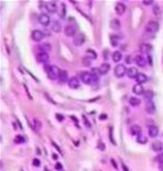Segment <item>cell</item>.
Returning a JSON list of instances; mask_svg holds the SVG:
<instances>
[{"label": "cell", "mask_w": 163, "mask_h": 171, "mask_svg": "<svg viewBox=\"0 0 163 171\" xmlns=\"http://www.w3.org/2000/svg\"><path fill=\"white\" fill-rule=\"evenodd\" d=\"M51 30H53L54 32H60L62 31V25L59 21L57 20H54L53 23H51Z\"/></svg>", "instance_id": "20"}, {"label": "cell", "mask_w": 163, "mask_h": 171, "mask_svg": "<svg viewBox=\"0 0 163 171\" xmlns=\"http://www.w3.org/2000/svg\"><path fill=\"white\" fill-rule=\"evenodd\" d=\"M56 169H57V170H63V166H62L59 162L56 163Z\"/></svg>", "instance_id": "48"}, {"label": "cell", "mask_w": 163, "mask_h": 171, "mask_svg": "<svg viewBox=\"0 0 163 171\" xmlns=\"http://www.w3.org/2000/svg\"><path fill=\"white\" fill-rule=\"evenodd\" d=\"M32 124H34V130L36 132H39L40 130H42V122H40L39 120L35 119L34 122H32Z\"/></svg>", "instance_id": "31"}, {"label": "cell", "mask_w": 163, "mask_h": 171, "mask_svg": "<svg viewBox=\"0 0 163 171\" xmlns=\"http://www.w3.org/2000/svg\"><path fill=\"white\" fill-rule=\"evenodd\" d=\"M64 32L67 37H75L76 36V27L74 25H66L64 28Z\"/></svg>", "instance_id": "6"}, {"label": "cell", "mask_w": 163, "mask_h": 171, "mask_svg": "<svg viewBox=\"0 0 163 171\" xmlns=\"http://www.w3.org/2000/svg\"><path fill=\"white\" fill-rule=\"evenodd\" d=\"M125 10H126V7H125L124 3H122V2H117L116 3V6H115V11L117 15H123L125 12Z\"/></svg>", "instance_id": "17"}, {"label": "cell", "mask_w": 163, "mask_h": 171, "mask_svg": "<svg viewBox=\"0 0 163 171\" xmlns=\"http://www.w3.org/2000/svg\"><path fill=\"white\" fill-rule=\"evenodd\" d=\"M110 139H111V141H112L113 144H116L115 141H114V139H113V128H110Z\"/></svg>", "instance_id": "39"}, {"label": "cell", "mask_w": 163, "mask_h": 171, "mask_svg": "<svg viewBox=\"0 0 163 171\" xmlns=\"http://www.w3.org/2000/svg\"><path fill=\"white\" fill-rule=\"evenodd\" d=\"M85 43V37L82 34H77L74 37V45L75 46H82Z\"/></svg>", "instance_id": "14"}, {"label": "cell", "mask_w": 163, "mask_h": 171, "mask_svg": "<svg viewBox=\"0 0 163 171\" xmlns=\"http://www.w3.org/2000/svg\"><path fill=\"white\" fill-rule=\"evenodd\" d=\"M159 169H160V171H163V165H160V167H159Z\"/></svg>", "instance_id": "53"}, {"label": "cell", "mask_w": 163, "mask_h": 171, "mask_svg": "<svg viewBox=\"0 0 163 171\" xmlns=\"http://www.w3.org/2000/svg\"><path fill=\"white\" fill-rule=\"evenodd\" d=\"M143 95H144V97H145V100H147V102H151V98L153 97V92L152 91H145Z\"/></svg>", "instance_id": "36"}, {"label": "cell", "mask_w": 163, "mask_h": 171, "mask_svg": "<svg viewBox=\"0 0 163 171\" xmlns=\"http://www.w3.org/2000/svg\"><path fill=\"white\" fill-rule=\"evenodd\" d=\"M79 77H80V81L83 82L84 84H86V85L94 84L93 83V77H92L91 72H82Z\"/></svg>", "instance_id": "4"}, {"label": "cell", "mask_w": 163, "mask_h": 171, "mask_svg": "<svg viewBox=\"0 0 163 171\" xmlns=\"http://www.w3.org/2000/svg\"><path fill=\"white\" fill-rule=\"evenodd\" d=\"M37 49L38 51H43V53H49L51 50V46L49 43H43V44H39L38 46H37Z\"/></svg>", "instance_id": "11"}, {"label": "cell", "mask_w": 163, "mask_h": 171, "mask_svg": "<svg viewBox=\"0 0 163 171\" xmlns=\"http://www.w3.org/2000/svg\"><path fill=\"white\" fill-rule=\"evenodd\" d=\"M135 81L138 82V84L143 85L144 83H146V82H147V76L145 75V74H143V73H139V75L136 76Z\"/></svg>", "instance_id": "19"}, {"label": "cell", "mask_w": 163, "mask_h": 171, "mask_svg": "<svg viewBox=\"0 0 163 171\" xmlns=\"http://www.w3.org/2000/svg\"><path fill=\"white\" fill-rule=\"evenodd\" d=\"M153 1L152 0H149V1H143V5H145V6H150V5H153ZM154 6V5H153Z\"/></svg>", "instance_id": "45"}, {"label": "cell", "mask_w": 163, "mask_h": 171, "mask_svg": "<svg viewBox=\"0 0 163 171\" xmlns=\"http://www.w3.org/2000/svg\"><path fill=\"white\" fill-rule=\"evenodd\" d=\"M36 59L38 63H40V64H47L48 61H49V56H48L47 53L38 51V53L36 54Z\"/></svg>", "instance_id": "5"}, {"label": "cell", "mask_w": 163, "mask_h": 171, "mask_svg": "<svg viewBox=\"0 0 163 171\" xmlns=\"http://www.w3.org/2000/svg\"><path fill=\"white\" fill-rule=\"evenodd\" d=\"M152 149L155 152H161L163 150V143L161 141H155V142L152 143Z\"/></svg>", "instance_id": "23"}, {"label": "cell", "mask_w": 163, "mask_h": 171, "mask_svg": "<svg viewBox=\"0 0 163 171\" xmlns=\"http://www.w3.org/2000/svg\"><path fill=\"white\" fill-rule=\"evenodd\" d=\"M149 135L151 137H157L159 135V129L155 125H151L149 128Z\"/></svg>", "instance_id": "22"}, {"label": "cell", "mask_w": 163, "mask_h": 171, "mask_svg": "<svg viewBox=\"0 0 163 171\" xmlns=\"http://www.w3.org/2000/svg\"><path fill=\"white\" fill-rule=\"evenodd\" d=\"M132 63V57L131 56H127L126 57V64H131Z\"/></svg>", "instance_id": "50"}, {"label": "cell", "mask_w": 163, "mask_h": 171, "mask_svg": "<svg viewBox=\"0 0 163 171\" xmlns=\"http://www.w3.org/2000/svg\"><path fill=\"white\" fill-rule=\"evenodd\" d=\"M132 91L135 95H142V94H144V92H145L143 85H141V84H135L134 86L132 87Z\"/></svg>", "instance_id": "15"}, {"label": "cell", "mask_w": 163, "mask_h": 171, "mask_svg": "<svg viewBox=\"0 0 163 171\" xmlns=\"http://www.w3.org/2000/svg\"><path fill=\"white\" fill-rule=\"evenodd\" d=\"M145 111H146V113H149V114H153L155 112V105L152 101L147 102L145 104Z\"/></svg>", "instance_id": "21"}, {"label": "cell", "mask_w": 163, "mask_h": 171, "mask_svg": "<svg viewBox=\"0 0 163 171\" xmlns=\"http://www.w3.org/2000/svg\"><path fill=\"white\" fill-rule=\"evenodd\" d=\"M43 32H44V35H45L46 37H49V36H50V31H49V30H47V28L44 29Z\"/></svg>", "instance_id": "44"}, {"label": "cell", "mask_w": 163, "mask_h": 171, "mask_svg": "<svg viewBox=\"0 0 163 171\" xmlns=\"http://www.w3.org/2000/svg\"><path fill=\"white\" fill-rule=\"evenodd\" d=\"M155 160H157L158 162H160V165H163V153H162V152L158 155L157 158H155Z\"/></svg>", "instance_id": "38"}, {"label": "cell", "mask_w": 163, "mask_h": 171, "mask_svg": "<svg viewBox=\"0 0 163 171\" xmlns=\"http://www.w3.org/2000/svg\"><path fill=\"white\" fill-rule=\"evenodd\" d=\"M128 102H130V105L135 107V106H139L141 104V100L138 98V97H135V96H133V97H130Z\"/></svg>", "instance_id": "28"}, {"label": "cell", "mask_w": 163, "mask_h": 171, "mask_svg": "<svg viewBox=\"0 0 163 171\" xmlns=\"http://www.w3.org/2000/svg\"><path fill=\"white\" fill-rule=\"evenodd\" d=\"M48 10V12H50V14H55V12H58V8H57V3L56 2H53V1H50V2H47V8Z\"/></svg>", "instance_id": "16"}, {"label": "cell", "mask_w": 163, "mask_h": 171, "mask_svg": "<svg viewBox=\"0 0 163 171\" xmlns=\"http://www.w3.org/2000/svg\"><path fill=\"white\" fill-rule=\"evenodd\" d=\"M122 53L121 51H118V50H116V51H114V53L112 54V59H113V62L114 63H118V62H121V59H122Z\"/></svg>", "instance_id": "26"}, {"label": "cell", "mask_w": 163, "mask_h": 171, "mask_svg": "<svg viewBox=\"0 0 163 171\" xmlns=\"http://www.w3.org/2000/svg\"><path fill=\"white\" fill-rule=\"evenodd\" d=\"M111 162H112V165H113V167H114V168H115V169L117 170V165L115 163V160H114V159H112V160H111Z\"/></svg>", "instance_id": "49"}, {"label": "cell", "mask_w": 163, "mask_h": 171, "mask_svg": "<svg viewBox=\"0 0 163 171\" xmlns=\"http://www.w3.org/2000/svg\"><path fill=\"white\" fill-rule=\"evenodd\" d=\"M111 68V66L108 63H103V64L99 66V70H101V74L102 75H105V74L108 73V70Z\"/></svg>", "instance_id": "24"}, {"label": "cell", "mask_w": 163, "mask_h": 171, "mask_svg": "<svg viewBox=\"0 0 163 171\" xmlns=\"http://www.w3.org/2000/svg\"><path fill=\"white\" fill-rule=\"evenodd\" d=\"M159 27H160V25H159L158 21L150 20L145 26V31L150 32V34H155V32L159 30Z\"/></svg>", "instance_id": "2"}, {"label": "cell", "mask_w": 163, "mask_h": 171, "mask_svg": "<svg viewBox=\"0 0 163 171\" xmlns=\"http://www.w3.org/2000/svg\"><path fill=\"white\" fill-rule=\"evenodd\" d=\"M131 131L133 134H135V135H140V134H142V129H141V126L138 125V124H134V125H132L131 126Z\"/></svg>", "instance_id": "25"}, {"label": "cell", "mask_w": 163, "mask_h": 171, "mask_svg": "<svg viewBox=\"0 0 163 171\" xmlns=\"http://www.w3.org/2000/svg\"><path fill=\"white\" fill-rule=\"evenodd\" d=\"M83 120H84V123H85V125H86L87 128H91V123H90V122H88L87 117L85 116V115H83Z\"/></svg>", "instance_id": "40"}, {"label": "cell", "mask_w": 163, "mask_h": 171, "mask_svg": "<svg viewBox=\"0 0 163 171\" xmlns=\"http://www.w3.org/2000/svg\"><path fill=\"white\" fill-rule=\"evenodd\" d=\"M111 27H112L113 29H116V30H118V29H121V23L118 19H113L112 21H111Z\"/></svg>", "instance_id": "30"}, {"label": "cell", "mask_w": 163, "mask_h": 171, "mask_svg": "<svg viewBox=\"0 0 163 171\" xmlns=\"http://www.w3.org/2000/svg\"><path fill=\"white\" fill-rule=\"evenodd\" d=\"M99 119H101V120H105V119H107V115L106 114H102L101 116H99Z\"/></svg>", "instance_id": "51"}, {"label": "cell", "mask_w": 163, "mask_h": 171, "mask_svg": "<svg viewBox=\"0 0 163 171\" xmlns=\"http://www.w3.org/2000/svg\"><path fill=\"white\" fill-rule=\"evenodd\" d=\"M147 63H149V65H153V59H152L151 55H147Z\"/></svg>", "instance_id": "43"}, {"label": "cell", "mask_w": 163, "mask_h": 171, "mask_svg": "<svg viewBox=\"0 0 163 171\" xmlns=\"http://www.w3.org/2000/svg\"><path fill=\"white\" fill-rule=\"evenodd\" d=\"M122 168H123V170H124V171H128V169H127V167H126V166H125V165H124V163H123V165H122Z\"/></svg>", "instance_id": "52"}, {"label": "cell", "mask_w": 163, "mask_h": 171, "mask_svg": "<svg viewBox=\"0 0 163 171\" xmlns=\"http://www.w3.org/2000/svg\"><path fill=\"white\" fill-rule=\"evenodd\" d=\"M44 37H45L44 32L42 30H38V29H36V30L31 32V38H32V40H35V42H42L44 39Z\"/></svg>", "instance_id": "8"}, {"label": "cell", "mask_w": 163, "mask_h": 171, "mask_svg": "<svg viewBox=\"0 0 163 171\" xmlns=\"http://www.w3.org/2000/svg\"><path fill=\"white\" fill-rule=\"evenodd\" d=\"M53 146H54L55 148H56V149H57V151L59 152V153H63V152H62V150H60V148H59V147H58V146H57V144H56V143H55V142H53Z\"/></svg>", "instance_id": "47"}, {"label": "cell", "mask_w": 163, "mask_h": 171, "mask_svg": "<svg viewBox=\"0 0 163 171\" xmlns=\"http://www.w3.org/2000/svg\"><path fill=\"white\" fill-rule=\"evenodd\" d=\"M32 165H34L35 167H39V166H40L39 159H34V160H32Z\"/></svg>", "instance_id": "41"}, {"label": "cell", "mask_w": 163, "mask_h": 171, "mask_svg": "<svg viewBox=\"0 0 163 171\" xmlns=\"http://www.w3.org/2000/svg\"><path fill=\"white\" fill-rule=\"evenodd\" d=\"M25 142V137H23V136H21V135H17L16 137H15V143H24Z\"/></svg>", "instance_id": "37"}, {"label": "cell", "mask_w": 163, "mask_h": 171, "mask_svg": "<svg viewBox=\"0 0 163 171\" xmlns=\"http://www.w3.org/2000/svg\"><path fill=\"white\" fill-rule=\"evenodd\" d=\"M80 85V81L78 80V77L74 76L72 78H69L68 81V86L72 88V90H76V88H78Z\"/></svg>", "instance_id": "10"}, {"label": "cell", "mask_w": 163, "mask_h": 171, "mask_svg": "<svg viewBox=\"0 0 163 171\" xmlns=\"http://www.w3.org/2000/svg\"><path fill=\"white\" fill-rule=\"evenodd\" d=\"M126 73H127V68L125 67V65H123V64H118V65H116V67L114 68V74H115V76L118 77V78H122Z\"/></svg>", "instance_id": "3"}, {"label": "cell", "mask_w": 163, "mask_h": 171, "mask_svg": "<svg viewBox=\"0 0 163 171\" xmlns=\"http://www.w3.org/2000/svg\"><path fill=\"white\" fill-rule=\"evenodd\" d=\"M58 16L59 18H62V19H64L65 16H66V6L65 3H62L60 5V8L58 9Z\"/></svg>", "instance_id": "27"}, {"label": "cell", "mask_w": 163, "mask_h": 171, "mask_svg": "<svg viewBox=\"0 0 163 171\" xmlns=\"http://www.w3.org/2000/svg\"><path fill=\"white\" fill-rule=\"evenodd\" d=\"M134 62L136 63V65L140 66V67H144V66L146 65V63H147V61L142 56V55H135Z\"/></svg>", "instance_id": "12"}, {"label": "cell", "mask_w": 163, "mask_h": 171, "mask_svg": "<svg viewBox=\"0 0 163 171\" xmlns=\"http://www.w3.org/2000/svg\"><path fill=\"white\" fill-rule=\"evenodd\" d=\"M86 53H87V57H90L91 59H96V58H97V54H96V51L93 50V49H87Z\"/></svg>", "instance_id": "33"}, {"label": "cell", "mask_w": 163, "mask_h": 171, "mask_svg": "<svg viewBox=\"0 0 163 171\" xmlns=\"http://www.w3.org/2000/svg\"><path fill=\"white\" fill-rule=\"evenodd\" d=\"M110 39H111V44H112V46H114V47L118 46V39H120V36L112 34V35H111V37H110Z\"/></svg>", "instance_id": "29"}, {"label": "cell", "mask_w": 163, "mask_h": 171, "mask_svg": "<svg viewBox=\"0 0 163 171\" xmlns=\"http://www.w3.org/2000/svg\"><path fill=\"white\" fill-rule=\"evenodd\" d=\"M126 75L130 77V78H136V76L139 75V72L135 67H130V68H127Z\"/></svg>", "instance_id": "18"}, {"label": "cell", "mask_w": 163, "mask_h": 171, "mask_svg": "<svg viewBox=\"0 0 163 171\" xmlns=\"http://www.w3.org/2000/svg\"><path fill=\"white\" fill-rule=\"evenodd\" d=\"M58 81L60 84H65V83H68V72L65 69H60V73H59V76H58Z\"/></svg>", "instance_id": "9"}, {"label": "cell", "mask_w": 163, "mask_h": 171, "mask_svg": "<svg viewBox=\"0 0 163 171\" xmlns=\"http://www.w3.org/2000/svg\"><path fill=\"white\" fill-rule=\"evenodd\" d=\"M98 149H99V150H105V144L104 143H103L102 142V141H101V142H98Z\"/></svg>", "instance_id": "42"}, {"label": "cell", "mask_w": 163, "mask_h": 171, "mask_svg": "<svg viewBox=\"0 0 163 171\" xmlns=\"http://www.w3.org/2000/svg\"><path fill=\"white\" fill-rule=\"evenodd\" d=\"M140 50L142 51V53H144V54L150 55V53L152 51V45H151V44H149V43L141 44V45H140Z\"/></svg>", "instance_id": "13"}, {"label": "cell", "mask_w": 163, "mask_h": 171, "mask_svg": "<svg viewBox=\"0 0 163 171\" xmlns=\"http://www.w3.org/2000/svg\"><path fill=\"white\" fill-rule=\"evenodd\" d=\"M45 70L47 76L49 77L50 80H58L59 73H60V69H59L56 65H46L45 66Z\"/></svg>", "instance_id": "1"}, {"label": "cell", "mask_w": 163, "mask_h": 171, "mask_svg": "<svg viewBox=\"0 0 163 171\" xmlns=\"http://www.w3.org/2000/svg\"><path fill=\"white\" fill-rule=\"evenodd\" d=\"M56 119L58 121H63V120H64V116H63L62 114H56Z\"/></svg>", "instance_id": "46"}, {"label": "cell", "mask_w": 163, "mask_h": 171, "mask_svg": "<svg viewBox=\"0 0 163 171\" xmlns=\"http://www.w3.org/2000/svg\"><path fill=\"white\" fill-rule=\"evenodd\" d=\"M152 11H153V14L155 15V16H160L161 15V8L159 5H154L153 8H152Z\"/></svg>", "instance_id": "35"}, {"label": "cell", "mask_w": 163, "mask_h": 171, "mask_svg": "<svg viewBox=\"0 0 163 171\" xmlns=\"http://www.w3.org/2000/svg\"><path fill=\"white\" fill-rule=\"evenodd\" d=\"M38 21H39V23L42 24L43 26L47 27V26L50 24V17H49V15H47V14H45V12L40 14L39 17H38Z\"/></svg>", "instance_id": "7"}, {"label": "cell", "mask_w": 163, "mask_h": 171, "mask_svg": "<svg viewBox=\"0 0 163 171\" xmlns=\"http://www.w3.org/2000/svg\"><path fill=\"white\" fill-rule=\"evenodd\" d=\"M92 61H93V59H91L90 57H84L83 58V61H82V62H83V65L85 66V67H90V66L92 65Z\"/></svg>", "instance_id": "34"}, {"label": "cell", "mask_w": 163, "mask_h": 171, "mask_svg": "<svg viewBox=\"0 0 163 171\" xmlns=\"http://www.w3.org/2000/svg\"><path fill=\"white\" fill-rule=\"evenodd\" d=\"M136 141H138V143H140V144H145V143H147V137L144 134H140L136 137Z\"/></svg>", "instance_id": "32"}]
</instances>
